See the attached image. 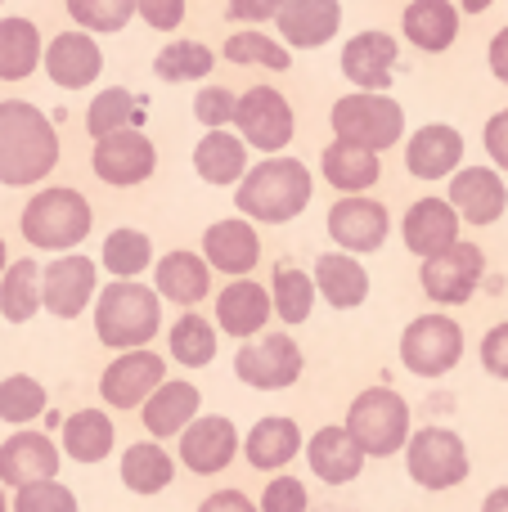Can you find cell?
Wrapping results in <instances>:
<instances>
[{
  "mask_svg": "<svg viewBox=\"0 0 508 512\" xmlns=\"http://www.w3.org/2000/svg\"><path fill=\"white\" fill-rule=\"evenodd\" d=\"M234 454H239V432H234V423L225 414H203L180 432V463L194 477L225 472L234 463Z\"/></svg>",
  "mask_w": 508,
  "mask_h": 512,
  "instance_id": "cell-15",
  "label": "cell"
},
{
  "mask_svg": "<svg viewBox=\"0 0 508 512\" xmlns=\"http://www.w3.org/2000/svg\"><path fill=\"white\" fill-rule=\"evenodd\" d=\"M482 274H486V252L477 243H450L446 252L423 256L419 283L437 306H464V301H473Z\"/></svg>",
  "mask_w": 508,
  "mask_h": 512,
  "instance_id": "cell-10",
  "label": "cell"
},
{
  "mask_svg": "<svg viewBox=\"0 0 508 512\" xmlns=\"http://www.w3.org/2000/svg\"><path fill=\"white\" fill-rule=\"evenodd\" d=\"M158 167V149L144 131L126 126V131H108L95 140L90 149V171H95L104 185L113 189H131V185H144Z\"/></svg>",
  "mask_w": 508,
  "mask_h": 512,
  "instance_id": "cell-11",
  "label": "cell"
},
{
  "mask_svg": "<svg viewBox=\"0 0 508 512\" xmlns=\"http://www.w3.org/2000/svg\"><path fill=\"white\" fill-rule=\"evenodd\" d=\"M81 32H122L135 18V0H63Z\"/></svg>",
  "mask_w": 508,
  "mask_h": 512,
  "instance_id": "cell-45",
  "label": "cell"
},
{
  "mask_svg": "<svg viewBox=\"0 0 508 512\" xmlns=\"http://www.w3.org/2000/svg\"><path fill=\"white\" fill-rule=\"evenodd\" d=\"M153 292L176 301V306H198V301L212 292V265L185 248L167 252L158 261V270H153Z\"/></svg>",
  "mask_w": 508,
  "mask_h": 512,
  "instance_id": "cell-28",
  "label": "cell"
},
{
  "mask_svg": "<svg viewBox=\"0 0 508 512\" xmlns=\"http://www.w3.org/2000/svg\"><path fill=\"white\" fill-rule=\"evenodd\" d=\"M194 171L207 180V185H239L243 171H248V144L221 126V131H207L203 140L194 144Z\"/></svg>",
  "mask_w": 508,
  "mask_h": 512,
  "instance_id": "cell-31",
  "label": "cell"
},
{
  "mask_svg": "<svg viewBox=\"0 0 508 512\" xmlns=\"http://www.w3.org/2000/svg\"><path fill=\"white\" fill-rule=\"evenodd\" d=\"M41 310V261L36 256H18L0 274V315L9 324H27Z\"/></svg>",
  "mask_w": 508,
  "mask_h": 512,
  "instance_id": "cell-36",
  "label": "cell"
},
{
  "mask_svg": "<svg viewBox=\"0 0 508 512\" xmlns=\"http://www.w3.org/2000/svg\"><path fill=\"white\" fill-rule=\"evenodd\" d=\"M279 41L293 50H320L342 27V0H284L275 14Z\"/></svg>",
  "mask_w": 508,
  "mask_h": 512,
  "instance_id": "cell-21",
  "label": "cell"
},
{
  "mask_svg": "<svg viewBox=\"0 0 508 512\" xmlns=\"http://www.w3.org/2000/svg\"><path fill=\"white\" fill-rule=\"evenodd\" d=\"M95 261L90 256H54L41 270V306L54 319H77L95 297Z\"/></svg>",
  "mask_w": 508,
  "mask_h": 512,
  "instance_id": "cell-16",
  "label": "cell"
},
{
  "mask_svg": "<svg viewBox=\"0 0 508 512\" xmlns=\"http://www.w3.org/2000/svg\"><path fill=\"white\" fill-rule=\"evenodd\" d=\"M270 315H275V306H270V288H261V283L248 279V274L234 279V283H225V288L216 292V324H221V333L239 337V342L257 337Z\"/></svg>",
  "mask_w": 508,
  "mask_h": 512,
  "instance_id": "cell-22",
  "label": "cell"
},
{
  "mask_svg": "<svg viewBox=\"0 0 508 512\" xmlns=\"http://www.w3.org/2000/svg\"><path fill=\"white\" fill-rule=\"evenodd\" d=\"M59 167V131L27 99H0V185H41Z\"/></svg>",
  "mask_w": 508,
  "mask_h": 512,
  "instance_id": "cell-1",
  "label": "cell"
},
{
  "mask_svg": "<svg viewBox=\"0 0 508 512\" xmlns=\"http://www.w3.org/2000/svg\"><path fill=\"white\" fill-rule=\"evenodd\" d=\"M234 99L239 95H230L225 86H203L194 99V117L207 126V131H221V126L234 122Z\"/></svg>",
  "mask_w": 508,
  "mask_h": 512,
  "instance_id": "cell-47",
  "label": "cell"
},
{
  "mask_svg": "<svg viewBox=\"0 0 508 512\" xmlns=\"http://www.w3.org/2000/svg\"><path fill=\"white\" fill-rule=\"evenodd\" d=\"M45 414V387L27 373H14V378L0 382V423L27 427L32 418Z\"/></svg>",
  "mask_w": 508,
  "mask_h": 512,
  "instance_id": "cell-44",
  "label": "cell"
},
{
  "mask_svg": "<svg viewBox=\"0 0 508 512\" xmlns=\"http://www.w3.org/2000/svg\"><path fill=\"white\" fill-rule=\"evenodd\" d=\"M167 382V364L162 355H153L149 346H135V351H122L99 378V396L113 409H140L153 391Z\"/></svg>",
  "mask_w": 508,
  "mask_h": 512,
  "instance_id": "cell-14",
  "label": "cell"
},
{
  "mask_svg": "<svg viewBox=\"0 0 508 512\" xmlns=\"http://www.w3.org/2000/svg\"><path fill=\"white\" fill-rule=\"evenodd\" d=\"M135 14L153 27V32H176L185 23V0H135Z\"/></svg>",
  "mask_w": 508,
  "mask_h": 512,
  "instance_id": "cell-49",
  "label": "cell"
},
{
  "mask_svg": "<svg viewBox=\"0 0 508 512\" xmlns=\"http://www.w3.org/2000/svg\"><path fill=\"white\" fill-rule=\"evenodd\" d=\"M464 360V328L450 315H419L401 333V364L414 378H441Z\"/></svg>",
  "mask_w": 508,
  "mask_h": 512,
  "instance_id": "cell-9",
  "label": "cell"
},
{
  "mask_svg": "<svg viewBox=\"0 0 508 512\" xmlns=\"http://www.w3.org/2000/svg\"><path fill=\"white\" fill-rule=\"evenodd\" d=\"M459 225L464 221L455 216V207L446 198H419L401 221V239L414 256H437L450 243H459Z\"/></svg>",
  "mask_w": 508,
  "mask_h": 512,
  "instance_id": "cell-25",
  "label": "cell"
},
{
  "mask_svg": "<svg viewBox=\"0 0 508 512\" xmlns=\"http://www.w3.org/2000/svg\"><path fill=\"white\" fill-rule=\"evenodd\" d=\"M482 144H486V153H491L495 171H508V108H500V113L486 122Z\"/></svg>",
  "mask_w": 508,
  "mask_h": 512,
  "instance_id": "cell-51",
  "label": "cell"
},
{
  "mask_svg": "<svg viewBox=\"0 0 508 512\" xmlns=\"http://www.w3.org/2000/svg\"><path fill=\"white\" fill-rule=\"evenodd\" d=\"M18 225H23V239L36 252H77L95 230V212H90L86 194L68 185H50L27 198Z\"/></svg>",
  "mask_w": 508,
  "mask_h": 512,
  "instance_id": "cell-3",
  "label": "cell"
},
{
  "mask_svg": "<svg viewBox=\"0 0 508 512\" xmlns=\"http://www.w3.org/2000/svg\"><path fill=\"white\" fill-rule=\"evenodd\" d=\"M234 126H239V140L248 149L279 153L293 144L297 113L275 86H252L234 99Z\"/></svg>",
  "mask_w": 508,
  "mask_h": 512,
  "instance_id": "cell-8",
  "label": "cell"
},
{
  "mask_svg": "<svg viewBox=\"0 0 508 512\" xmlns=\"http://www.w3.org/2000/svg\"><path fill=\"white\" fill-rule=\"evenodd\" d=\"M198 405H203V396H198L194 382H162V387L140 405L144 432H149L153 441H162V436H180L198 418Z\"/></svg>",
  "mask_w": 508,
  "mask_h": 512,
  "instance_id": "cell-27",
  "label": "cell"
},
{
  "mask_svg": "<svg viewBox=\"0 0 508 512\" xmlns=\"http://www.w3.org/2000/svg\"><path fill=\"white\" fill-rule=\"evenodd\" d=\"M306 463H311V472L324 486H347V481H356L360 468H365V450L351 441L347 427L329 423L306 441Z\"/></svg>",
  "mask_w": 508,
  "mask_h": 512,
  "instance_id": "cell-26",
  "label": "cell"
},
{
  "mask_svg": "<svg viewBox=\"0 0 508 512\" xmlns=\"http://www.w3.org/2000/svg\"><path fill=\"white\" fill-rule=\"evenodd\" d=\"M113 441H117V427L104 409H77L63 423V454L77 463H104L113 454Z\"/></svg>",
  "mask_w": 508,
  "mask_h": 512,
  "instance_id": "cell-34",
  "label": "cell"
},
{
  "mask_svg": "<svg viewBox=\"0 0 508 512\" xmlns=\"http://www.w3.org/2000/svg\"><path fill=\"white\" fill-rule=\"evenodd\" d=\"M41 68V32L32 18H0V81H27Z\"/></svg>",
  "mask_w": 508,
  "mask_h": 512,
  "instance_id": "cell-35",
  "label": "cell"
},
{
  "mask_svg": "<svg viewBox=\"0 0 508 512\" xmlns=\"http://www.w3.org/2000/svg\"><path fill=\"white\" fill-rule=\"evenodd\" d=\"M482 369L491 373V378L508 382V319L482 337Z\"/></svg>",
  "mask_w": 508,
  "mask_h": 512,
  "instance_id": "cell-50",
  "label": "cell"
},
{
  "mask_svg": "<svg viewBox=\"0 0 508 512\" xmlns=\"http://www.w3.org/2000/svg\"><path fill=\"white\" fill-rule=\"evenodd\" d=\"M0 5H5V0H0Z\"/></svg>",
  "mask_w": 508,
  "mask_h": 512,
  "instance_id": "cell-59",
  "label": "cell"
},
{
  "mask_svg": "<svg viewBox=\"0 0 508 512\" xmlns=\"http://www.w3.org/2000/svg\"><path fill=\"white\" fill-rule=\"evenodd\" d=\"M311 499H306V486L297 477H275L266 490H261V508L257 512H306Z\"/></svg>",
  "mask_w": 508,
  "mask_h": 512,
  "instance_id": "cell-48",
  "label": "cell"
},
{
  "mask_svg": "<svg viewBox=\"0 0 508 512\" xmlns=\"http://www.w3.org/2000/svg\"><path fill=\"white\" fill-rule=\"evenodd\" d=\"M320 171L338 194H369V189L378 185V176H383V162H378V153H369V149L333 140L329 149L320 153Z\"/></svg>",
  "mask_w": 508,
  "mask_h": 512,
  "instance_id": "cell-33",
  "label": "cell"
},
{
  "mask_svg": "<svg viewBox=\"0 0 508 512\" xmlns=\"http://www.w3.org/2000/svg\"><path fill=\"white\" fill-rule=\"evenodd\" d=\"M140 122H144V104L126 86L99 90V95L90 99V108H86L90 140H99V135H108V131H126V126H135V131H140Z\"/></svg>",
  "mask_w": 508,
  "mask_h": 512,
  "instance_id": "cell-39",
  "label": "cell"
},
{
  "mask_svg": "<svg viewBox=\"0 0 508 512\" xmlns=\"http://www.w3.org/2000/svg\"><path fill=\"white\" fill-rule=\"evenodd\" d=\"M405 468L423 490H455L468 481V445L450 427H423L405 441Z\"/></svg>",
  "mask_w": 508,
  "mask_h": 512,
  "instance_id": "cell-7",
  "label": "cell"
},
{
  "mask_svg": "<svg viewBox=\"0 0 508 512\" xmlns=\"http://www.w3.org/2000/svg\"><path fill=\"white\" fill-rule=\"evenodd\" d=\"M324 225H329V239L338 243V252H378L387 243V234H392L387 207L369 194L338 198L329 207V216H324Z\"/></svg>",
  "mask_w": 508,
  "mask_h": 512,
  "instance_id": "cell-13",
  "label": "cell"
},
{
  "mask_svg": "<svg viewBox=\"0 0 508 512\" xmlns=\"http://www.w3.org/2000/svg\"><path fill=\"white\" fill-rule=\"evenodd\" d=\"M234 373H239V382H248L257 391H284L302 378V351L288 333H266L257 342L248 337L234 355Z\"/></svg>",
  "mask_w": 508,
  "mask_h": 512,
  "instance_id": "cell-12",
  "label": "cell"
},
{
  "mask_svg": "<svg viewBox=\"0 0 508 512\" xmlns=\"http://www.w3.org/2000/svg\"><path fill=\"white\" fill-rule=\"evenodd\" d=\"M176 481V459L162 450L158 441H140L126 445L122 454V486L135 495H162Z\"/></svg>",
  "mask_w": 508,
  "mask_h": 512,
  "instance_id": "cell-37",
  "label": "cell"
},
{
  "mask_svg": "<svg viewBox=\"0 0 508 512\" xmlns=\"http://www.w3.org/2000/svg\"><path fill=\"white\" fill-rule=\"evenodd\" d=\"M198 512H257V504L243 490H216V495H207L198 504Z\"/></svg>",
  "mask_w": 508,
  "mask_h": 512,
  "instance_id": "cell-53",
  "label": "cell"
},
{
  "mask_svg": "<svg viewBox=\"0 0 508 512\" xmlns=\"http://www.w3.org/2000/svg\"><path fill=\"white\" fill-rule=\"evenodd\" d=\"M230 18H239V23H252V27H261L266 18H275L279 9H284V0H230Z\"/></svg>",
  "mask_w": 508,
  "mask_h": 512,
  "instance_id": "cell-52",
  "label": "cell"
},
{
  "mask_svg": "<svg viewBox=\"0 0 508 512\" xmlns=\"http://www.w3.org/2000/svg\"><path fill=\"white\" fill-rule=\"evenodd\" d=\"M14 512H81L77 495H72L63 481H32V486H18Z\"/></svg>",
  "mask_w": 508,
  "mask_h": 512,
  "instance_id": "cell-46",
  "label": "cell"
},
{
  "mask_svg": "<svg viewBox=\"0 0 508 512\" xmlns=\"http://www.w3.org/2000/svg\"><path fill=\"white\" fill-rule=\"evenodd\" d=\"M464 162V135L446 122H428L405 144V171L414 180H446Z\"/></svg>",
  "mask_w": 508,
  "mask_h": 512,
  "instance_id": "cell-20",
  "label": "cell"
},
{
  "mask_svg": "<svg viewBox=\"0 0 508 512\" xmlns=\"http://www.w3.org/2000/svg\"><path fill=\"white\" fill-rule=\"evenodd\" d=\"M99 261H104V270L113 274V279H135V274L149 270L153 243H149V234H144V230H113L104 239Z\"/></svg>",
  "mask_w": 508,
  "mask_h": 512,
  "instance_id": "cell-42",
  "label": "cell"
},
{
  "mask_svg": "<svg viewBox=\"0 0 508 512\" xmlns=\"http://www.w3.org/2000/svg\"><path fill=\"white\" fill-rule=\"evenodd\" d=\"M401 27L405 41L419 45L423 54H446L459 36V9L450 0H410Z\"/></svg>",
  "mask_w": 508,
  "mask_h": 512,
  "instance_id": "cell-30",
  "label": "cell"
},
{
  "mask_svg": "<svg viewBox=\"0 0 508 512\" xmlns=\"http://www.w3.org/2000/svg\"><path fill=\"white\" fill-rule=\"evenodd\" d=\"M342 427L365 450V459H392L410 441V405H405V396H396L387 387H369L351 400Z\"/></svg>",
  "mask_w": 508,
  "mask_h": 512,
  "instance_id": "cell-5",
  "label": "cell"
},
{
  "mask_svg": "<svg viewBox=\"0 0 508 512\" xmlns=\"http://www.w3.org/2000/svg\"><path fill=\"white\" fill-rule=\"evenodd\" d=\"M162 328V297L135 279H113L95 301V333L113 351L149 346Z\"/></svg>",
  "mask_w": 508,
  "mask_h": 512,
  "instance_id": "cell-4",
  "label": "cell"
},
{
  "mask_svg": "<svg viewBox=\"0 0 508 512\" xmlns=\"http://www.w3.org/2000/svg\"><path fill=\"white\" fill-rule=\"evenodd\" d=\"M396 54H401V45H396L392 32H378V27L356 32L347 45H342V77H347L356 90L383 95V90L392 86Z\"/></svg>",
  "mask_w": 508,
  "mask_h": 512,
  "instance_id": "cell-17",
  "label": "cell"
},
{
  "mask_svg": "<svg viewBox=\"0 0 508 512\" xmlns=\"http://www.w3.org/2000/svg\"><path fill=\"white\" fill-rule=\"evenodd\" d=\"M482 512H508V486H495L491 495L482 499Z\"/></svg>",
  "mask_w": 508,
  "mask_h": 512,
  "instance_id": "cell-55",
  "label": "cell"
},
{
  "mask_svg": "<svg viewBox=\"0 0 508 512\" xmlns=\"http://www.w3.org/2000/svg\"><path fill=\"white\" fill-rule=\"evenodd\" d=\"M41 63H45V77L63 90H81L104 72V50L90 32H59L50 36V45L41 50Z\"/></svg>",
  "mask_w": 508,
  "mask_h": 512,
  "instance_id": "cell-19",
  "label": "cell"
},
{
  "mask_svg": "<svg viewBox=\"0 0 508 512\" xmlns=\"http://www.w3.org/2000/svg\"><path fill=\"white\" fill-rule=\"evenodd\" d=\"M171 355H176L185 369H207L216 355V328L203 315H180L171 324Z\"/></svg>",
  "mask_w": 508,
  "mask_h": 512,
  "instance_id": "cell-43",
  "label": "cell"
},
{
  "mask_svg": "<svg viewBox=\"0 0 508 512\" xmlns=\"http://www.w3.org/2000/svg\"><path fill=\"white\" fill-rule=\"evenodd\" d=\"M315 180L311 167L297 158H261L257 167L243 171L239 189H234V207H239L248 221H266V225H288L293 216H302L311 207Z\"/></svg>",
  "mask_w": 508,
  "mask_h": 512,
  "instance_id": "cell-2",
  "label": "cell"
},
{
  "mask_svg": "<svg viewBox=\"0 0 508 512\" xmlns=\"http://www.w3.org/2000/svg\"><path fill=\"white\" fill-rule=\"evenodd\" d=\"M315 279L306 270H297V265H279L275 270V283H270V306H275V315L284 319L288 328L293 324H306L315 310Z\"/></svg>",
  "mask_w": 508,
  "mask_h": 512,
  "instance_id": "cell-38",
  "label": "cell"
},
{
  "mask_svg": "<svg viewBox=\"0 0 508 512\" xmlns=\"http://www.w3.org/2000/svg\"><path fill=\"white\" fill-rule=\"evenodd\" d=\"M225 59L230 63H239V68H270V72H284L288 63V45L284 41H275V36H266L261 27H243V32H234V36H225Z\"/></svg>",
  "mask_w": 508,
  "mask_h": 512,
  "instance_id": "cell-41",
  "label": "cell"
},
{
  "mask_svg": "<svg viewBox=\"0 0 508 512\" xmlns=\"http://www.w3.org/2000/svg\"><path fill=\"white\" fill-rule=\"evenodd\" d=\"M486 63H491V72H495V77H500L504 86H508V23L491 36V50H486Z\"/></svg>",
  "mask_w": 508,
  "mask_h": 512,
  "instance_id": "cell-54",
  "label": "cell"
},
{
  "mask_svg": "<svg viewBox=\"0 0 508 512\" xmlns=\"http://www.w3.org/2000/svg\"><path fill=\"white\" fill-rule=\"evenodd\" d=\"M450 207L468 225H495L508 207V185L495 167H459L450 176Z\"/></svg>",
  "mask_w": 508,
  "mask_h": 512,
  "instance_id": "cell-18",
  "label": "cell"
},
{
  "mask_svg": "<svg viewBox=\"0 0 508 512\" xmlns=\"http://www.w3.org/2000/svg\"><path fill=\"white\" fill-rule=\"evenodd\" d=\"M203 256H207V265H212V270L230 274V279H243V274L257 270L261 239H257V230H252V221H239V216H230V221L207 225Z\"/></svg>",
  "mask_w": 508,
  "mask_h": 512,
  "instance_id": "cell-23",
  "label": "cell"
},
{
  "mask_svg": "<svg viewBox=\"0 0 508 512\" xmlns=\"http://www.w3.org/2000/svg\"><path fill=\"white\" fill-rule=\"evenodd\" d=\"M0 512H5V486H0Z\"/></svg>",
  "mask_w": 508,
  "mask_h": 512,
  "instance_id": "cell-58",
  "label": "cell"
},
{
  "mask_svg": "<svg viewBox=\"0 0 508 512\" xmlns=\"http://www.w3.org/2000/svg\"><path fill=\"white\" fill-rule=\"evenodd\" d=\"M495 0H459V9H468V14H486Z\"/></svg>",
  "mask_w": 508,
  "mask_h": 512,
  "instance_id": "cell-56",
  "label": "cell"
},
{
  "mask_svg": "<svg viewBox=\"0 0 508 512\" xmlns=\"http://www.w3.org/2000/svg\"><path fill=\"white\" fill-rule=\"evenodd\" d=\"M333 122V140L356 144V149L383 153L392 144H401L405 131V108L387 95H374V90H356V95H342L329 113Z\"/></svg>",
  "mask_w": 508,
  "mask_h": 512,
  "instance_id": "cell-6",
  "label": "cell"
},
{
  "mask_svg": "<svg viewBox=\"0 0 508 512\" xmlns=\"http://www.w3.org/2000/svg\"><path fill=\"white\" fill-rule=\"evenodd\" d=\"M315 292L329 301L333 310H356L369 297V274L351 252H324L315 261Z\"/></svg>",
  "mask_w": 508,
  "mask_h": 512,
  "instance_id": "cell-29",
  "label": "cell"
},
{
  "mask_svg": "<svg viewBox=\"0 0 508 512\" xmlns=\"http://www.w3.org/2000/svg\"><path fill=\"white\" fill-rule=\"evenodd\" d=\"M302 450V427L293 418H261L248 436H243V454L257 472H279L297 459Z\"/></svg>",
  "mask_w": 508,
  "mask_h": 512,
  "instance_id": "cell-32",
  "label": "cell"
},
{
  "mask_svg": "<svg viewBox=\"0 0 508 512\" xmlns=\"http://www.w3.org/2000/svg\"><path fill=\"white\" fill-rule=\"evenodd\" d=\"M5 265H9V248H5V239H0V274H5Z\"/></svg>",
  "mask_w": 508,
  "mask_h": 512,
  "instance_id": "cell-57",
  "label": "cell"
},
{
  "mask_svg": "<svg viewBox=\"0 0 508 512\" xmlns=\"http://www.w3.org/2000/svg\"><path fill=\"white\" fill-rule=\"evenodd\" d=\"M59 472V445L41 432H18L0 445V486L18 490L32 481H50Z\"/></svg>",
  "mask_w": 508,
  "mask_h": 512,
  "instance_id": "cell-24",
  "label": "cell"
},
{
  "mask_svg": "<svg viewBox=\"0 0 508 512\" xmlns=\"http://www.w3.org/2000/svg\"><path fill=\"white\" fill-rule=\"evenodd\" d=\"M216 68V54L207 50L203 41H167L153 59V77L162 81H198V77H212Z\"/></svg>",
  "mask_w": 508,
  "mask_h": 512,
  "instance_id": "cell-40",
  "label": "cell"
}]
</instances>
